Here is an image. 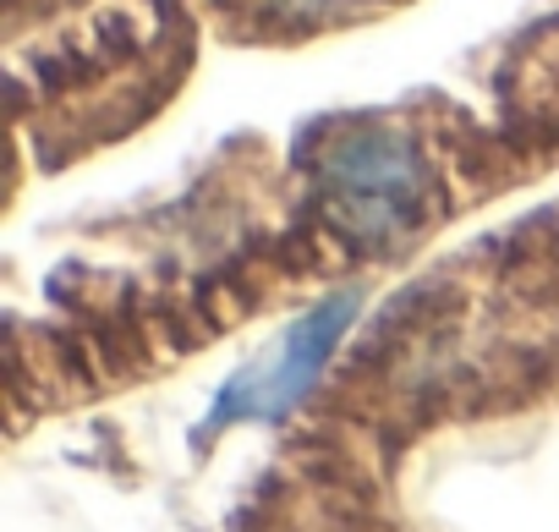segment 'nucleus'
I'll use <instances>...</instances> for the list:
<instances>
[{
    "label": "nucleus",
    "instance_id": "f257e3e1",
    "mask_svg": "<svg viewBox=\"0 0 559 532\" xmlns=\"http://www.w3.org/2000/svg\"><path fill=\"white\" fill-rule=\"evenodd\" d=\"M319 192L346 241L362 252H401L439 214V187L428 159L406 132L390 127L341 132L319 159Z\"/></svg>",
    "mask_w": 559,
    "mask_h": 532
},
{
    "label": "nucleus",
    "instance_id": "f03ea898",
    "mask_svg": "<svg viewBox=\"0 0 559 532\" xmlns=\"http://www.w3.org/2000/svg\"><path fill=\"white\" fill-rule=\"evenodd\" d=\"M352 319H357V292H341V297L319 303L308 319H297V330L280 341V352L269 363H258L252 374L225 385V395L214 401V412L203 423V434H219L230 423H263V417H280L292 401H302V390L335 357V341L352 330Z\"/></svg>",
    "mask_w": 559,
    "mask_h": 532
},
{
    "label": "nucleus",
    "instance_id": "7ed1b4c3",
    "mask_svg": "<svg viewBox=\"0 0 559 532\" xmlns=\"http://www.w3.org/2000/svg\"><path fill=\"white\" fill-rule=\"evenodd\" d=\"M263 7L280 23H324V17H346L357 7H373V0H263Z\"/></svg>",
    "mask_w": 559,
    "mask_h": 532
},
{
    "label": "nucleus",
    "instance_id": "20e7f679",
    "mask_svg": "<svg viewBox=\"0 0 559 532\" xmlns=\"http://www.w3.org/2000/svg\"><path fill=\"white\" fill-rule=\"evenodd\" d=\"M346 532H373V527H346Z\"/></svg>",
    "mask_w": 559,
    "mask_h": 532
}]
</instances>
